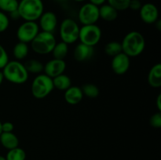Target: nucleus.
<instances>
[{
    "label": "nucleus",
    "mask_w": 161,
    "mask_h": 160,
    "mask_svg": "<svg viewBox=\"0 0 161 160\" xmlns=\"http://www.w3.org/2000/svg\"><path fill=\"white\" fill-rule=\"evenodd\" d=\"M122 52L129 57L138 56L144 51L146 40L142 34L136 31L127 33L121 42Z\"/></svg>",
    "instance_id": "nucleus-1"
},
{
    "label": "nucleus",
    "mask_w": 161,
    "mask_h": 160,
    "mask_svg": "<svg viewBox=\"0 0 161 160\" xmlns=\"http://www.w3.org/2000/svg\"><path fill=\"white\" fill-rule=\"evenodd\" d=\"M17 11L25 21H36L43 13V3L42 0H20Z\"/></svg>",
    "instance_id": "nucleus-2"
},
{
    "label": "nucleus",
    "mask_w": 161,
    "mask_h": 160,
    "mask_svg": "<svg viewBox=\"0 0 161 160\" xmlns=\"http://www.w3.org/2000/svg\"><path fill=\"white\" fill-rule=\"evenodd\" d=\"M2 70L4 79L14 84H23L28 79L29 74L19 61H9Z\"/></svg>",
    "instance_id": "nucleus-3"
},
{
    "label": "nucleus",
    "mask_w": 161,
    "mask_h": 160,
    "mask_svg": "<svg viewBox=\"0 0 161 160\" xmlns=\"http://www.w3.org/2000/svg\"><path fill=\"white\" fill-rule=\"evenodd\" d=\"M56 42L53 33L42 31L31 42V48L38 54L46 55L51 53Z\"/></svg>",
    "instance_id": "nucleus-4"
},
{
    "label": "nucleus",
    "mask_w": 161,
    "mask_h": 160,
    "mask_svg": "<svg viewBox=\"0 0 161 160\" xmlns=\"http://www.w3.org/2000/svg\"><path fill=\"white\" fill-rule=\"evenodd\" d=\"M54 89L53 78L45 74H39L31 83V93L36 99H43L47 97Z\"/></svg>",
    "instance_id": "nucleus-5"
},
{
    "label": "nucleus",
    "mask_w": 161,
    "mask_h": 160,
    "mask_svg": "<svg viewBox=\"0 0 161 160\" xmlns=\"http://www.w3.org/2000/svg\"><path fill=\"white\" fill-rule=\"evenodd\" d=\"M80 28L79 24L73 19H64L60 26V36L61 41L68 45L76 42L79 39Z\"/></svg>",
    "instance_id": "nucleus-6"
},
{
    "label": "nucleus",
    "mask_w": 161,
    "mask_h": 160,
    "mask_svg": "<svg viewBox=\"0 0 161 160\" xmlns=\"http://www.w3.org/2000/svg\"><path fill=\"white\" fill-rule=\"evenodd\" d=\"M102 39V30L97 24L83 25L80 28L79 39L81 43L93 46L97 45Z\"/></svg>",
    "instance_id": "nucleus-7"
},
{
    "label": "nucleus",
    "mask_w": 161,
    "mask_h": 160,
    "mask_svg": "<svg viewBox=\"0 0 161 160\" xmlns=\"http://www.w3.org/2000/svg\"><path fill=\"white\" fill-rule=\"evenodd\" d=\"M78 18L82 25L95 24L99 17V6L88 3L81 6L78 13Z\"/></svg>",
    "instance_id": "nucleus-8"
},
{
    "label": "nucleus",
    "mask_w": 161,
    "mask_h": 160,
    "mask_svg": "<svg viewBox=\"0 0 161 160\" xmlns=\"http://www.w3.org/2000/svg\"><path fill=\"white\" fill-rule=\"evenodd\" d=\"M39 32V27L36 21H25L17 28V37L19 42L31 43Z\"/></svg>",
    "instance_id": "nucleus-9"
},
{
    "label": "nucleus",
    "mask_w": 161,
    "mask_h": 160,
    "mask_svg": "<svg viewBox=\"0 0 161 160\" xmlns=\"http://www.w3.org/2000/svg\"><path fill=\"white\" fill-rule=\"evenodd\" d=\"M141 20L147 24H155L159 19V10L153 3H146L139 9Z\"/></svg>",
    "instance_id": "nucleus-10"
},
{
    "label": "nucleus",
    "mask_w": 161,
    "mask_h": 160,
    "mask_svg": "<svg viewBox=\"0 0 161 160\" xmlns=\"http://www.w3.org/2000/svg\"><path fill=\"white\" fill-rule=\"evenodd\" d=\"M130 57L124 53L113 56L111 62V67L113 72L118 75H124L130 68Z\"/></svg>",
    "instance_id": "nucleus-11"
},
{
    "label": "nucleus",
    "mask_w": 161,
    "mask_h": 160,
    "mask_svg": "<svg viewBox=\"0 0 161 160\" xmlns=\"http://www.w3.org/2000/svg\"><path fill=\"white\" fill-rule=\"evenodd\" d=\"M66 69V63L64 60H58L53 58L44 65L43 72L45 75L51 78L61 75Z\"/></svg>",
    "instance_id": "nucleus-12"
},
{
    "label": "nucleus",
    "mask_w": 161,
    "mask_h": 160,
    "mask_svg": "<svg viewBox=\"0 0 161 160\" xmlns=\"http://www.w3.org/2000/svg\"><path fill=\"white\" fill-rule=\"evenodd\" d=\"M39 23L38 24L39 29L42 31L53 33L58 25V17L54 13L51 11L43 12L39 19Z\"/></svg>",
    "instance_id": "nucleus-13"
},
{
    "label": "nucleus",
    "mask_w": 161,
    "mask_h": 160,
    "mask_svg": "<svg viewBox=\"0 0 161 160\" xmlns=\"http://www.w3.org/2000/svg\"><path fill=\"white\" fill-rule=\"evenodd\" d=\"M94 47L80 42L75 46L73 56L75 61L78 62H84V61L91 59L94 55Z\"/></svg>",
    "instance_id": "nucleus-14"
},
{
    "label": "nucleus",
    "mask_w": 161,
    "mask_h": 160,
    "mask_svg": "<svg viewBox=\"0 0 161 160\" xmlns=\"http://www.w3.org/2000/svg\"><path fill=\"white\" fill-rule=\"evenodd\" d=\"M64 98L68 104L75 105L82 101L83 98V93L81 88L76 86H72L64 91Z\"/></svg>",
    "instance_id": "nucleus-15"
},
{
    "label": "nucleus",
    "mask_w": 161,
    "mask_h": 160,
    "mask_svg": "<svg viewBox=\"0 0 161 160\" xmlns=\"http://www.w3.org/2000/svg\"><path fill=\"white\" fill-rule=\"evenodd\" d=\"M148 83L153 88H160L161 86V64L160 63L153 66L149 70Z\"/></svg>",
    "instance_id": "nucleus-16"
},
{
    "label": "nucleus",
    "mask_w": 161,
    "mask_h": 160,
    "mask_svg": "<svg viewBox=\"0 0 161 160\" xmlns=\"http://www.w3.org/2000/svg\"><path fill=\"white\" fill-rule=\"evenodd\" d=\"M0 143L5 148L10 150L19 146L18 137L13 132L2 133L0 134Z\"/></svg>",
    "instance_id": "nucleus-17"
},
{
    "label": "nucleus",
    "mask_w": 161,
    "mask_h": 160,
    "mask_svg": "<svg viewBox=\"0 0 161 160\" xmlns=\"http://www.w3.org/2000/svg\"><path fill=\"white\" fill-rule=\"evenodd\" d=\"M118 17V11L108 4L99 6V17L105 21H113Z\"/></svg>",
    "instance_id": "nucleus-18"
},
{
    "label": "nucleus",
    "mask_w": 161,
    "mask_h": 160,
    "mask_svg": "<svg viewBox=\"0 0 161 160\" xmlns=\"http://www.w3.org/2000/svg\"><path fill=\"white\" fill-rule=\"evenodd\" d=\"M53 87L56 89L65 91L70 86H72V80L67 75L63 73L53 78Z\"/></svg>",
    "instance_id": "nucleus-19"
},
{
    "label": "nucleus",
    "mask_w": 161,
    "mask_h": 160,
    "mask_svg": "<svg viewBox=\"0 0 161 160\" xmlns=\"http://www.w3.org/2000/svg\"><path fill=\"white\" fill-rule=\"evenodd\" d=\"M51 53L54 59L64 60L69 53V45L62 41L56 42Z\"/></svg>",
    "instance_id": "nucleus-20"
},
{
    "label": "nucleus",
    "mask_w": 161,
    "mask_h": 160,
    "mask_svg": "<svg viewBox=\"0 0 161 160\" xmlns=\"http://www.w3.org/2000/svg\"><path fill=\"white\" fill-rule=\"evenodd\" d=\"M24 65H25V67L26 68L28 74L31 73L39 75V74H41L43 72L44 64L41 61H39V60H28V61H25Z\"/></svg>",
    "instance_id": "nucleus-21"
},
{
    "label": "nucleus",
    "mask_w": 161,
    "mask_h": 160,
    "mask_svg": "<svg viewBox=\"0 0 161 160\" xmlns=\"http://www.w3.org/2000/svg\"><path fill=\"white\" fill-rule=\"evenodd\" d=\"M28 51H29V48H28V44L19 42L14 45L13 54L17 61H21L28 56Z\"/></svg>",
    "instance_id": "nucleus-22"
},
{
    "label": "nucleus",
    "mask_w": 161,
    "mask_h": 160,
    "mask_svg": "<svg viewBox=\"0 0 161 160\" xmlns=\"http://www.w3.org/2000/svg\"><path fill=\"white\" fill-rule=\"evenodd\" d=\"M104 51L108 55V56H116L122 53V46H121V42H116V41H112V42H108L104 47Z\"/></svg>",
    "instance_id": "nucleus-23"
},
{
    "label": "nucleus",
    "mask_w": 161,
    "mask_h": 160,
    "mask_svg": "<svg viewBox=\"0 0 161 160\" xmlns=\"http://www.w3.org/2000/svg\"><path fill=\"white\" fill-rule=\"evenodd\" d=\"M18 3V0H0V11L10 13L17 10Z\"/></svg>",
    "instance_id": "nucleus-24"
},
{
    "label": "nucleus",
    "mask_w": 161,
    "mask_h": 160,
    "mask_svg": "<svg viewBox=\"0 0 161 160\" xmlns=\"http://www.w3.org/2000/svg\"><path fill=\"white\" fill-rule=\"evenodd\" d=\"M82 92H83V96L89 97V98H96L100 93L98 87L96 85L92 84V83H86L81 88Z\"/></svg>",
    "instance_id": "nucleus-25"
},
{
    "label": "nucleus",
    "mask_w": 161,
    "mask_h": 160,
    "mask_svg": "<svg viewBox=\"0 0 161 160\" xmlns=\"http://www.w3.org/2000/svg\"><path fill=\"white\" fill-rule=\"evenodd\" d=\"M26 153L20 147H17L15 148L10 149L6 154V160H25Z\"/></svg>",
    "instance_id": "nucleus-26"
},
{
    "label": "nucleus",
    "mask_w": 161,
    "mask_h": 160,
    "mask_svg": "<svg viewBox=\"0 0 161 160\" xmlns=\"http://www.w3.org/2000/svg\"><path fill=\"white\" fill-rule=\"evenodd\" d=\"M107 2L117 11H124L129 9L130 0H107Z\"/></svg>",
    "instance_id": "nucleus-27"
},
{
    "label": "nucleus",
    "mask_w": 161,
    "mask_h": 160,
    "mask_svg": "<svg viewBox=\"0 0 161 160\" xmlns=\"http://www.w3.org/2000/svg\"><path fill=\"white\" fill-rule=\"evenodd\" d=\"M9 25V19L5 13L0 11V33L7 30Z\"/></svg>",
    "instance_id": "nucleus-28"
},
{
    "label": "nucleus",
    "mask_w": 161,
    "mask_h": 160,
    "mask_svg": "<svg viewBox=\"0 0 161 160\" xmlns=\"http://www.w3.org/2000/svg\"><path fill=\"white\" fill-rule=\"evenodd\" d=\"M9 61V56L6 49L0 44V70H2Z\"/></svg>",
    "instance_id": "nucleus-29"
},
{
    "label": "nucleus",
    "mask_w": 161,
    "mask_h": 160,
    "mask_svg": "<svg viewBox=\"0 0 161 160\" xmlns=\"http://www.w3.org/2000/svg\"><path fill=\"white\" fill-rule=\"evenodd\" d=\"M149 123L150 125L153 128H160L161 127V113L159 112L155 113L151 116L149 119Z\"/></svg>",
    "instance_id": "nucleus-30"
},
{
    "label": "nucleus",
    "mask_w": 161,
    "mask_h": 160,
    "mask_svg": "<svg viewBox=\"0 0 161 160\" xmlns=\"http://www.w3.org/2000/svg\"><path fill=\"white\" fill-rule=\"evenodd\" d=\"M14 125L10 122H2V131L3 133H11L14 131Z\"/></svg>",
    "instance_id": "nucleus-31"
},
{
    "label": "nucleus",
    "mask_w": 161,
    "mask_h": 160,
    "mask_svg": "<svg viewBox=\"0 0 161 160\" xmlns=\"http://www.w3.org/2000/svg\"><path fill=\"white\" fill-rule=\"evenodd\" d=\"M142 3L140 0H130L129 8L134 11H139L142 7Z\"/></svg>",
    "instance_id": "nucleus-32"
},
{
    "label": "nucleus",
    "mask_w": 161,
    "mask_h": 160,
    "mask_svg": "<svg viewBox=\"0 0 161 160\" xmlns=\"http://www.w3.org/2000/svg\"><path fill=\"white\" fill-rule=\"evenodd\" d=\"M90 3H92V4L95 5V6H102V5L105 4V2L107 1V0H89Z\"/></svg>",
    "instance_id": "nucleus-33"
},
{
    "label": "nucleus",
    "mask_w": 161,
    "mask_h": 160,
    "mask_svg": "<svg viewBox=\"0 0 161 160\" xmlns=\"http://www.w3.org/2000/svg\"><path fill=\"white\" fill-rule=\"evenodd\" d=\"M9 16H10V18L13 19V20H17V19L20 18V15H19V13H18V11H17V10L14 11V12L10 13H9Z\"/></svg>",
    "instance_id": "nucleus-34"
},
{
    "label": "nucleus",
    "mask_w": 161,
    "mask_h": 160,
    "mask_svg": "<svg viewBox=\"0 0 161 160\" xmlns=\"http://www.w3.org/2000/svg\"><path fill=\"white\" fill-rule=\"evenodd\" d=\"M157 107L159 111H161V94H159L157 98Z\"/></svg>",
    "instance_id": "nucleus-35"
},
{
    "label": "nucleus",
    "mask_w": 161,
    "mask_h": 160,
    "mask_svg": "<svg viewBox=\"0 0 161 160\" xmlns=\"http://www.w3.org/2000/svg\"><path fill=\"white\" fill-rule=\"evenodd\" d=\"M3 80H4V76H3V72H2V71H0V86H1V84L3 83Z\"/></svg>",
    "instance_id": "nucleus-36"
},
{
    "label": "nucleus",
    "mask_w": 161,
    "mask_h": 160,
    "mask_svg": "<svg viewBox=\"0 0 161 160\" xmlns=\"http://www.w3.org/2000/svg\"><path fill=\"white\" fill-rule=\"evenodd\" d=\"M0 160H6V157L3 156V155H0Z\"/></svg>",
    "instance_id": "nucleus-37"
},
{
    "label": "nucleus",
    "mask_w": 161,
    "mask_h": 160,
    "mask_svg": "<svg viewBox=\"0 0 161 160\" xmlns=\"http://www.w3.org/2000/svg\"><path fill=\"white\" fill-rule=\"evenodd\" d=\"M3 133V131H2V122L0 121V134Z\"/></svg>",
    "instance_id": "nucleus-38"
},
{
    "label": "nucleus",
    "mask_w": 161,
    "mask_h": 160,
    "mask_svg": "<svg viewBox=\"0 0 161 160\" xmlns=\"http://www.w3.org/2000/svg\"><path fill=\"white\" fill-rule=\"evenodd\" d=\"M73 1H75V2H83V1H85V0H73Z\"/></svg>",
    "instance_id": "nucleus-39"
},
{
    "label": "nucleus",
    "mask_w": 161,
    "mask_h": 160,
    "mask_svg": "<svg viewBox=\"0 0 161 160\" xmlns=\"http://www.w3.org/2000/svg\"><path fill=\"white\" fill-rule=\"evenodd\" d=\"M59 1H64V0H59Z\"/></svg>",
    "instance_id": "nucleus-40"
}]
</instances>
